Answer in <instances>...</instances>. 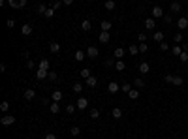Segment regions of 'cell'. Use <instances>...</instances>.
<instances>
[{"label": "cell", "mask_w": 188, "mask_h": 139, "mask_svg": "<svg viewBox=\"0 0 188 139\" xmlns=\"http://www.w3.org/2000/svg\"><path fill=\"white\" fill-rule=\"evenodd\" d=\"M0 122H2L4 126H11L15 122V117H13V115H4V117L0 118Z\"/></svg>", "instance_id": "1"}, {"label": "cell", "mask_w": 188, "mask_h": 139, "mask_svg": "<svg viewBox=\"0 0 188 139\" xmlns=\"http://www.w3.org/2000/svg\"><path fill=\"white\" fill-rule=\"evenodd\" d=\"M152 17H154V19H162V17H164V9H162L160 6H154V8H152Z\"/></svg>", "instance_id": "2"}, {"label": "cell", "mask_w": 188, "mask_h": 139, "mask_svg": "<svg viewBox=\"0 0 188 139\" xmlns=\"http://www.w3.org/2000/svg\"><path fill=\"white\" fill-rule=\"evenodd\" d=\"M145 28H147V30H154V28H156V21H154V17L145 19Z\"/></svg>", "instance_id": "3"}, {"label": "cell", "mask_w": 188, "mask_h": 139, "mask_svg": "<svg viewBox=\"0 0 188 139\" xmlns=\"http://www.w3.org/2000/svg\"><path fill=\"white\" fill-rule=\"evenodd\" d=\"M98 49H96V47H94V45H90L89 49H87V57H89V59H96V57H98Z\"/></svg>", "instance_id": "4"}, {"label": "cell", "mask_w": 188, "mask_h": 139, "mask_svg": "<svg viewBox=\"0 0 188 139\" xmlns=\"http://www.w3.org/2000/svg\"><path fill=\"white\" fill-rule=\"evenodd\" d=\"M137 70H139V73H141V75H145V73L151 72V66H149L147 62H141V64L137 66Z\"/></svg>", "instance_id": "5"}, {"label": "cell", "mask_w": 188, "mask_h": 139, "mask_svg": "<svg viewBox=\"0 0 188 139\" xmlns=\"http://www.w3.org/2000/svg\"><path fill=\"white\" fill-rule=\"evenodd\" d=\"M119 90H121V86L117 85L115 81H111V83L107 85V92H109V94H115V92H119Z\"/></svg>", "instance_id": "6"}, {"label": "cell", "mask_w": 188, "mask_h": 139, "mask_svg": "<svg viewBox=\"0 0 188 139\" xmlns=\"http://www.w3.org/2000/svg\"><path fill=\"white\" fill-rule=\"evenodd\" d=\"M77 109H81V111H83V109H87V105H89V100L87 98H77Z\"/></svg>", "instance_id": "7"}, {"label": "cell", "mask_w": 188, "mask_h": 139, "mask_svg": "<svg viewBox=\"0 0 188 139\" xmlns=\"http://www.w3.org/2000/svg\"><path fill=\"white\" fill-rule=\"evenodd\" d=\"M177 27H179L181 30H186V28H188V19H186V17L177 19Z\"/></svg>", "instance_id": "8"}, {"label": "cell", "mask_w": 188, "mask_h": 139, "mask_svg": "<svg viewBox=\"0 0 188 139\" xmlns=\"http://www.w3.org/2000/svg\"><path fill=\"white\" fill-rule=\"evenodd\" d=\"M181 9H183V8H181L179 2H171V6H169V11H171V13H179Z\"/></svg>", "instance_id": "9"}, {"label": "cell", "mask_w": 188, "mask_h": 139, "mask_svg": "<svg viewBox=\"0 0 188 139\" xmlns=\"http://www.w3.org/2000/svg\"><path fill=\"white\" fill-rule=\"evenodd\" d=\"M113 57H115L117 60H122V57H124V49H122V47H117L115 53H113Z\"/></svg>", "instance_id": "10"}, {"label": "cell", "mask_w": 188, "mask_h": 139, "mask_svg": "<svg viewBox=\"0 0 188 139\" xmlns=\"http://www.w3.org/2000/svg\"><path fill=\"white\" fill-rule=\"evenodd\" d=\"M34 96H36V90H34V88H27V90H25V100H34Z\"/></svg>", "instance_id": "11"}, {"label": "cell", "mask_w": 188, "mask_h": 139, "mask_svg": "<svg viewBox=\"0 0 188 139\" xmlns=\"http://www.w3.org/2000/svg\"><path fill=\"white\" fill-rule=\"evenodd\" d=\"M49 51H51V53H58V51H60V43L51 41V43H49Z\"/></svg>", "instance_id": "12"}, {"label": "cell", "mask_w": 188, "mask_h": 139, "mask_svg": "<svg viewBox=\"0 0 188 139\" xmlns=\"http://www.w3.org/2000/svg\"><path fill=\"white\" fill-rule=\"evenodd\" d=\"M21 32L25 34V36H30V34H32V25H23Z\"/></svg>", "instance_id": "13"}, {"label": "cell", "mask_w": 188, "mask_h": 139, "mask_svg": "<svg viewBox=\"0 0 188 139\" xmlns=\"http://www.w3.org/2000/svg\"><path fill=\"white\" fill-rule=\"evenodd\" d=\"M134 86H135V88H145L147 85H145V81L141 79V77H137V79L134 81Z\"/></svg>", "instance_id": "14"}, {"label": "cell", "mask_w": 188, "mask_h": 139, "mask_svg": "<svg viewBox=\"0 0 188 139\" xmlns=\"http://www.w3.org/2000/svg\"><path fill=\"white\" fill-rule=\"evenodd\" d=\"M49 111L53 113V115H58L60 113V107H58V102H55V103H51V107H49Z\"/></svg>", "instance_id": "15"}, {"label": "cell", "mask_w": 188, "mask_h": 139, "mask_svg": "<svg viewBox=\"0 0 188 139\" xmlns=\"http://www.w3.org/2000/svg\"><path fill=\"white\" fill-rule=\"evenodd\" d=\"M100 41H102V43H107L109 41V32H100Z\"/></svg>", "instance_id": "16"}, {"label": "cell", "mask_w": 188, "mask_h": 139, "mask_svg": "<svg viewBox=\"0 0 188 139\" xmlns=\"http://www.w3.org/2000/svg\"><path fill=\"white\" fill-rule=\"evenodd\" d=\"M96 85H98V79H96V77H92V75H90L89 79H87V86H92V88H94V86H96Z\"/></svg>", "instance_id": "17"}, {"label": "cell", "mask_w": 188, "mask_h": 139, "mask_svg": "<svg viewBox=\"0 0 188 139\" xmlns=\"http://www.w3.org/2000/svg\"><path fill=\"white\" fill-rule=\"evenodd\" d=\"M81 28H83L85 32H89L90 28H92V25H90V21H89V19H85V21L81 23Z\"/></svg>", "instance_id": "18"}, {"label": "cell", "mask_w": 188, "mask_h": 139, "mask_svg": "<svg viewBox=\"0 0 188 139\" xmlns=\"http://www.w3.org/2000/svg\"><path fill=\"white\" fill-rule=\"evenodd\" d=\"M152 38H154V40H156L158 43H162V41H164V32L156 30V32H154V36H152Z\"/></svg>", "instance_id": "19"}, {"label": "cell", "mask_w": 188, "mask_h": 139, "mask_svg": "<svg viewBox=\"0 0 188 139\" xmlns=\"http://www.w3.org/2000/svg\"><path fill=\"white\" fill-rule=\"evenodd\" d=\"M111 115H113V118H121V117H122V109H121V107H115V109L111 111Z\"/></svg>", "instance_id": "20"}, {"label": "cell", "mask_w": 188, "mask_h": 139, "mask_svg": "<svg viewBox=\"0 0 188 139\" xmlns=\"http://www.w3.org/2000/svg\"><path fill=\"white\" fill-rule=\"evenodd\" d=\"M47 75H49V72H47V70H38V72H36V77H38V79H45Z\"/></svg>", "instance_id": "21"}, {"label": "cell", "mask_w": 188, "mask_h": 139, "mask_svg": "<svg viewBox=\"0 0 188 139\" xmlns=\"http://www.w3.org/2000/svg\"><path fill=\"white\" fill-rule=\"evenodd\" d=\"M124 68H126V64L122 62V60H117V62H115V70H117V72H122Z\"/></svg>", "instance_id": "22"}, {"label": "cell", "mask_w": 188, "mask_h": 139, "mask_svg": "<svg viewBox=\"0 0 188 139\" xmlns=\"http://www.w3.org/2000/svg\"><path fill=\"white\" fill-rule=\"evenodd\" d=\"M111 27H113V25L109 21H102V30L103 32H109V30H111Z\"/></svg>", "instance_id": "23"}, {"label": "cell", "mask_w": 188, "mask_h": 139, "mask_svg": "<svg viewBox=\"0 0 188 139\" xmlns=\"http://www.w3.org/2000/svg\"><path fill=\"white\" fill-rule=\"evenodd\" d=\"M85 57H87L85 51H75V60H79V62H81V60H85Z\"/></svg>", "instance_id": "24"}, {"label": "cell", "mask_w": 188, "mask_h": 139, "mask_svg": "<svg viewBox=\"0 0 188 139\" xmlns=\"http://www.w3.org/2000/svg\"><path fill=\"white\" fill-rule=\"evenodd\" d=\"M40 70H49V60H47V59L40 60Z\"/></svg>", "instance_id": "25"}, {"label": "cell", "mask_w": 188, "mask_h": 139, "mask_svg": "<svg viewBox=\"0 0 188 139\" xmlns=\"http://www.w3.org/2000/svg\"><path fill=\"white\" fill-rule=\"evenodd\" d=\"M60 98H62V92H60V90H55L53 94H51V100H55V102H58Z\"/></svg>", "instance_id": "26"}, {"label": "cell", "mask_w": 188, "mask_h": 139, "mask_svg": "<svg viewBox=\"0 0 188 139\" xmlns=\"http://www.w3.org/2000/svg\"><path fill=\"white\" fill-rule=\"evenodd\" d=\"M72 90H73V92H75V94H79L81 90H83V85H81V83H73V86H72Z\"/></svg>", "instance_id": "27"}, {"label": "cell", "mask_w": 188, "mask_h": 139, "mask_svg": "<svg viewBox=\"0 0 188 139\" xmlns=\"http://www.w3.org/2000/svg\"><path fill=\"white\" fill-rule=\"evenodd\" d=\"M128 96H130V100H137V98H139V92H137L135 88H132L130 92H128Z\"/></svg>", "instance_id": "28"}, {"label": "cell", "mask_w": 188, "mask_h": 139, "mask_svg": "<svg viewBox=\"0 0 188 139\" xmlns=\"http://www.w3.org/2000/svg\"><path fill=\"white\" fill-rule=\"evenodd\" d=\"M173 85L175 86H181V85H183V77H181V75H175L173 77Z\"/></svg>", "instance_id": "29"}, {"label": "cell", "mask_w": 188, "mask_h": 139, "mask_svg": "<svg viewBox=\"0 0 188 139\" xmlns=\"http://www.w3.org/2000/svg\"><path fill=\"white\" fill-rule=\"evenodd\" d=\"M81 77H83V79H89V77H90V70H89V68L81 70Z\"/></svg>", "instance_id": "30"}, {"label": "cell", "mask_w": 188, "mask_h": 139, "mask_svg": "<svg viewBox=\"0 0 188 139\" xmlns=\"http://www.w3.org/2000/svg\"><path fill=\"white\" fill-rule=\"evenodd\" d=\"M75 109H77V105H73V103H70V105L66 107V113H70V115H73V113H75Z\"/></svg>", "instance_id": "31"}, {"label": "cell", "mask_w": 188, "mask_h": 139, "mask_svg": "<svg viewBox=\"0 0 188 139\" xmlns=\"http://www.w3.org/2000/svg\"><path fill=\"white\" fill-rule=\"evenodd\" d=\"M173 40H175V43H181V41H183L184 38H183V34H181V32H177V34L173 36Z\"/></svg>", "instance_id": "32"}, {"label": "cell", "mask_w": 188, "mask_h": 139, "mask_svg": "<svg viewBox=\"0 0 188 139\" xmlns=\"http://www.w3.org/2000/svg\"><path fill=\"white\" fill-rule=\"evenodd\" d=\"M147 51H149V45L145 43V41H143V43H139V53H147Z\"/></svg>", "instance_id": "33"}, {"label": "cell", "mask_w": 188, "mask_h": 139, "mask_svg": "<svg viewBox=\"0 0 188 139\" xmlns=\"http://www.w3.org/2000/svg\"><path fill=\"white\" fill-rule=\"evenodd\" d=\"M8 109H9V102H2V103H0V111H8Z\"/></svg>", "instance_id": "34"}, {"label": "cell", "mask_w": 188, "mask_h": 139, "mask_svg": "<svg viewBox=\"0 0 188 139\" xmlns=\"http://www.w3.org/2000/svg\"><path fill=\"white\" fill-rule=\"evenodd\" d=\"M105 9H109V11L115 9V2H113V0H107V2H105Z\"/></svg>", "instance_id": "35"}, {"label": "cell", "mask_w": 188, "mask_h": 139, "mask_svg": "<svg viewBox=\"0 0 188 139\" xmlns=\"http://www.w3.org/2000/svg\"><path fill=\"white\" fill-rule=\"evenodd\" d=\"M179 59H181V62H188V53H186V51H183V53L179 55Z\"/></svg>", "instance_id": "36"}, {"label": "cell", "mask_w": 188, "mask_h": 139, "mask_svg": "<svg viewBox=\"0 0 188 139\" xmlns=\"http://www.w3.org/2000/svg\"><path fill=\"white\" fill-rule=\"evenodd\" d=\"M128 51H130V55H137L139 47H137V45H130V49H128Z\"/></svg>", "instance_id": "37"}, {"label": "cell", "mask_w": 188, "mask_h": 139, "mask_svg": "<svg viewBox=\"0 0 188 139\" xmlns=\"http://www.w3.org/2000/svg\"><path fill=\"white\" fill-rule=\"evenodd\" d=\"M137 41H139V43L147 41V34H143V32H141V34H137Z\"/></svg>", "instance_id": "38"}, {"label": "cell", "mask_w": 188, "mask_h": 139, "mask_svg": "<svg viewBox=\"0 0 188 139\" xmlns=\"http://www.w3.org/2000/svg\"><path fill=\"white\" fill-rule=\"evenodd\" d=\"M53 15H55V9H53V8H47V11H45V17H47V19H51Z\"/></svg>", "instance_id": "39"}, {"label": "cell", "mask_w": 188, "mask_h": 139, "mask_svg": "<svg viewBox=\"0 0 188 139\" xmlns=\"http://www.w3.org/2000/svg\"><path fill=\"white\" fill-rule=\"evenodd\" d=\"M181 53H183V47H181V45L177 43V45L173 47V55H181Z\"/></svg>", "instance_id": "40"}, {"label": "cell", "mask_w": 188, "mask_h": 139, "mask_svg": "<svg viewBox=\"0 0 188 139\" xmlns=\"http://www.w3.org/2000/svg\"><path fill=\"white\" fill-rule=\"evenodd\" d=\"M45 11H47V8H45L43 4H40V6H38V13H40V15H45Z\"/></svg>", "instance_id": "41"}, {"label": "cell", "mask_w": 188, "mask_h": 139, "mask_svg": "<svg viewBox=\"0 0 188 139\" xmlns=\"http://www.w3.org/2000/svg\"><path fill=\"white\" fill-rule=\"evenodd\" d=\"M100 117V111L98 109H92V111H90V118H98Z\"/></svg>", "instance_id": "42"}, {"label": "cell", "mask_w": 188, "mask_h": 139, "mask_svg": "<svg viewBox=\"0 0 188 139\" xmlns=\"http://www.w3.org/2000/svg\"><path fill=\"white\" fill-rule=\"evenodd\" d=\"M57 72H49V75H47V79H49V81H57Z\"/></svg>", "instance_id": "43"}, {"label": "cell", "mask_w": 188, "mask_h": 139, "mask_svg": "<svg viewBox=\"0 0 188 139\" xmlns=\"http://www.w3.org/2000/svg\"><path fill=\"white\" fill-rule=\"evenodd\" d=\"M122 90H124V92H130L132 90V85H128V83H122V86H121Z\"/></svg>", "instance_id": "44"}, {"label": "cell", "mask_w": 188, "mask_h": 139, "mask_svg": "<svg viewBox=\"0 0 188 139\" xmlns=\"http://www.w3.org/2000/svg\"><path fill=\"white\" fill-rule=\"evenodd\" d=\"M164 21H166L167 25H171V23H173V17H171V13H169V15H164Z\"/></svg>", "instance_id": "45"}, {"label": "cell", "mask_w": 188, "mask_h": 139, "mask_svg": "<svg viewBox=\"0 0 188 139\" xmlns=\"http://www.w3.org/2000/svg\"><path fill=\"white\" fill-rule=\"evenodd\" d=\"M160 49L162 51H167V49H169V45H167L166 41H162V43H160Z\"/></svg>", "instance_id": "46"}, {"label": "cell", "mask_w": 188, "mask_h": 139, "mask_svg": "<svg viewBox=\"0 0 188 139\" xmlns=\"http://www.w3.org/2000/svg\"><path fill=\"white\" fill-rule=\"evenodd\" d=\"M6 25H8V28H13V27H15V21H13V19H8V23H6Z\"/></svg>", "instance_id": "47"}, {"label": "cell", "mask_w": 188, "mask_h": 139, "mask_svg": "<svg viewBox=\"0 0 188 139\" xmlns=\"http://www.w3.org/2000/svg\"><path fill=\"white\" fill-rule=\"evenodd\" d=\"M62 4H64V2H53V6H51V8H53V9H58Z\"/></svg>", "instance_id": "48"}, {"label": "cell", "mask_w": 188, "mask_h": 139, "mask_svg": "<svg viewBox=\"0 0 188 139\" xmlns=\"http://www.w3.org/2000/svg\"><path fill=\"white\" fill-rule=\"evenodd\" d=\"M173 77L175 75H166V77H164V81H166V83H173Z\"/></svg>", "instance_id": "49"}, {"label": "cell", "mask_w": 188, "mask_h": 139, "mask_svg": "<svg viewBox=\"0 0 188 139\" xmlns=\"http://www.w3.org/2000/svg\"><path fill=\"white\" fill-rule=\"evenodd\" d=\"M9 4H11V8H15V9H19V6H17V0H9Z\"/></svg>", "instance_id": "50"}, {"label": "cell", "mask_w": 188, "mask_h": 139, "mask_svg": "<svg viewBox=\"0 0 188 139\" xmlns=\"http://www.w3.org/2000/svg\"><path fill=\"white\" fill-rule=\"evenodd\" d=\"M79 128H77V126H75V128H72V135H79Z\"/></svg>", "instance_id": "51"}, {"label": "cell", "mask_w": 188, "mask_h": 139, "mask_svg": "<svg viewBox=\"0 0 188 139\" xmlns=\"http://www.w3.org/2000/svg\"><path fill=\"white\" fill-rule=\"evenodd\" d=\"M17 6H19V8H23V6H27V0H17Z\"/></svg>", "instance_id": "52"}, {"label": "cell", "mask_w": 188, "mask_h": 139, "mask_svg": "<svg viewBox=\"0 0 188 139\" xmlns=\"http://www.w3.org/2000/svg\"><path fill=\"white\" fill-rule=\"evenodd\" d=\"M45 139H57V135H55V134H47V135H45Z\"/></svg>", "instance_id": "53"}, {"label": "cell", "mask_w": 188, "mask_h": 139, "mask_svg": "<svg viewBox=\"0 0 188 139\" xmlns=\"http://www.w3.org/2000/svg\"><path fill=\"white\" fill-rule=\"evenodd\" d=\"M105 66H113V59H107V60H105Z\"/></svg>", "instance_id": "54"}, {"label": "cell", "mask_w": 188, "mask_h": 139, "mask_svg": "<svg viewBox=\"0 0 188 139\" xmlns=\"http://www.w3.org/2000/svg\"><path fill=\"white\" fill-rule=\"evenodd\" d=\"M62 2H64V4H66V6H70V4H72V2H73V0H62Z\"/></svg>", "instance_id": "55"}, {"label": "cell", "mask_w": 188, "mask_h": 139, "mask_svg": "<svg viewBox=\"0 0 188 139\" xmlns=\"http://www.w3.org/2000/svg\"><path fill=\"white\" fill-rule=\"evenodd\" d=\"M183 51H186V53H188V43H183Z\"/></svg>", "instance_id": "56"}, {"label": "cell", "mask_w": 188, "mask_h": 139, "mask_svg": "<svg viewBox=\"0 0 188 139\" xmlns=\"http://www.w3.org/2000/svg\"><path fill=\"white\" fill-rule=\"evenodd\" d=\"M186 19H188V11H186Z\"/></svg>", "instance_id": "57"}]
</instances>
